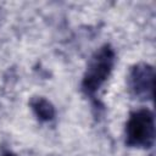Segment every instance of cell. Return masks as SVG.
I'll return each mask as SVG.
<instances>
[{
    "mask_svg": "<svg viewBox=\"0 0 156 156\" xmlns=\"http://www.w3.org/2000/svg\"><path fill=\"white\" fill-rule=\"evenodd\" d=\"M154 69L149 65H138L130 73V88L136 96L143 99L152 96Z\"/></svg>",
    "mask_w": 156,
    "mask_h": 156,
    "instance_id": "obj_3",
    "label": "cell"
},
{
    "mask_svg": "<svg viewBox=\"0 0 156 156\" xmlns=\"http://www.w3.org/2000/svg\"><path fill=\"white\" fill-rule=\"evenodd\" d=\"M127 144L138 147H150L155 139V121L150 110L133 112L127 122Z\"/></svg>",
    "mask_w": 156,
    "mask_h": 156,
    "instance_id": "obj_1",
    "label": "cell"
},
{
    "mask_svg": "<svg viewBox=\"0 0 156 156\" xmlns=\"http://www.w3.org/2000/svg\"><path fill=\"white\" fill-rule=\"evenodd\" d=\"M33 108L37 112V115L39 116V118L45 119V121L51 119L55 113L52 105L49 101H46L45 99H37L33 102Z\"/></svg>",
    "mask_w": 156,
    "mask_h": 156,
    "instance_id": "obj_4",
    "label": "cell"
},
{
    "mask_svg": "<svg viewBox=\"0 0 156 156\" xmlns=\"http://www.w3.org/2000/svg\"><path fill=\"white\" fill-rule=\"evenodd\" d=\"M4 156H15L13 154H10V152H6V154H4Z\"/></svg>",
    "mask_w": 156,
    "mask_h": 156,
    "instance_id": "obj_5",
    "label": "cell"
},
{
    "mask_svg": "<svg viewBox=\"0 0 156 156\" xmlns=\"http://www.w3.org/2000/svg\"><path fill=\"white\" fill-rule=\"evenodd\" d=\"M115 61L113 50L110 46L101 48L91 58L83 79V89L87 94H94L107 79Z\"/></svg>",
    "mask_w": 156,
    "mask_h": 156,
    "instance_id": "obj_2",
    "label": "cell"
}]
</instances>
